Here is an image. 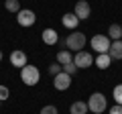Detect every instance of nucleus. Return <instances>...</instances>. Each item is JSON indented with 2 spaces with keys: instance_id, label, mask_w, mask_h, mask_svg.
<instances>
[{
  "instance_id": "f257e3e1",
  "label": "nucleus",
  "mask_w": 122,
  "mask_h": 114,
  "mask_svg": "<svg viewBox=\"0 0 122 114\" xmlns=\"http://www.w3.org/2000/svg\"><path fill=\"white\" fill-rule=\"evenodd\" d=\"M87 110L94 114H102L108 110V98L104 96L102 92H94L90 96V100H87Z\"/></svg>"
},
{
  "instance_id": "f03ea898",
  "label": "nucleus",
  "mask_w": 122,
  "mask_h": 114,
  "mask_svg": "<svg viewBox=\"0 0 122 114\" xmlns=\"http://www.w3.org/2000/svg\"><path fill=\"white\" fill-rule=\"evenodd\" d=\"M86 43H87L86 35H83V33H79V31H73V33H69V35H67V39H65V47L69 49L71 53L83 51Z\"/></svg>"
},
{
  "instance_id": "7ed1b4c3",
  "label": "nucleus",
  "mask_w": 122,
  "mask_h": 114,
  "mask_svg": "<svg viewBox=\"0 0 122 114\" xmlns=\"http://www.w3.org/2000/svg\"><path fill=\"white\" fill-rule=\"evenodd\" d=\"M20 79H22L25 86H37L39 79H41V71L37 69L35 65H29V63H26L20 69Z\"/></svg>"
},
{
  "instance_id": "20e7f679",
  "label": "nucleus",
  "mask_w": 122,
  "mask_h": 114,
  "mask_svg": "<svg viewBox=\"0 0 122 114\" xmlns=\"http://www.w3.org/2000/svg\"><path fill=\"white\" fill-rule=\"evenodd\" d=\"M90 45H92V49L100 55V53H108L110 51V37H106V35H94L92 37V41H90Z\"/></svg>"
},
{
  "instance_id": "39448f33",
  "label": "nucleus",
  "mask_w": 122,
  "mask_h": 114,
  "mask_svg": "<svg viewBox=\"0 0 122 114\" xmlns=\"http://www.w3.org/2000/svg\"><path fill=\"white\" fill-rule=\"evenodd\" d=\"M16 22L20 26H33L37 22V14L29 8H20V12L16 14Z\"/></svg>"
},
{
  "instance_id": "423d86ee",
  "label": "nucleus",
  "mask_w": 122,
  "mask_h": 114,
  "mask_svg": "<svg viewBox=\"0 0 122 114\" xmlns=\"http://www.w3.org/2000/svg\"><path fill=\"white\" fill-rule=\"evenodd\" d=\"M73 63L77 65V69H86V67L94 65V57H92V53H87V51H77L73 55Z\"/></svg>"
},
{
  "instance_id": "0eeeda50",
  "label": "nucleus",
  "mask_w": 122,
  "mask_h": 114,
  "mask_svg": "<svg viewBox=\"0 0 122 114\" xmlns=\"http://www.w3.org/2000/svg\"><path fill=\"white\" fill-rule=\"evenodd\" d=\"M73 14L79 18V21H86V18H90L92 14V6L87 0H77L75 2V8H73Z\"/></svg>"
},
{
  "instance_id": "6e6552de",
  "label": "nucleus",
  "mask_w": 122,
  "mask_h": 114,
  "mask_svg": "<svg viewBox=\"0 0 122 114\" xmlns=\"http://www.w3.org/2000/svg\"><path fill=\"white\" fill-rule=\"evenodd\" d=\"M69 86H71V75H67L65 71H61V73H57L55 78H53V88L59 90V92L69 90Z\"/></svg>"
},
{
  "instance_id": "1a4fd4ad",
  "label": "nucleus",
  "mask_w": 122,
  "mask_h": 114,
  "mask_svg": "<svg viewBox=\"0 0 122 114\" xmlns=\"http://www.w3.org/2000/svg\"><path fill=\"white\" fill-rule=\"evenodd\" d=\"M10 65L18 67V69H22V67L26 65V53L22 51V49H16V51L10 53Z\"/></svg>"
},
{
  "instance_id": "9d476101",
  "label": "nucleus",
  "mask_w": 122,
  "mask_h": 114,
  "mask_svg": "<svg viewBox=\"0 0 122 114\" xmlns=\"http://www.w3.org/2000/svg\"><path fill=\"white\" fill-rule=\"evenodd\" d=\"M41 39H43L45 45H57L59 43V35H57L55 29H45V31L41 33Z\"/></svg>"
},
{
  "instance_id": "9b49d317",
  "label": "nucleus",
  "mask_w": 122,
  "mask_h": 114,
  "mask_svg": "<svg viewBox=\"0 0 122 114\" xmlns=\"http://www.w3.org/2000/svg\"><path fill=\"white\" fill-rule=\"evenodd\" d=\"M61 22H63V26H65V29L75 31V29H77V25H79V18L75 16L73 12H67V14H63V16H61Z\"/></svg>"
},
{
  "instance_id": "f8f14e48",
  "label": "nucleus",
  "mask_w": 122,
  "mask_h": 114,
  "mask_svg": "<svg viewBox=\"0 0 122 114\" xmlns=\"http://www.w3.org/2000/svg\"><path fill=\"white\" fill-rule=\"evenodd\" d=\"M108 55L112 57V59H122V39L120 41H112L110 43V51H108Z\"/></svg>"
},
{
  "instance_id": "ddd939ff",
  "label": "nucleus",
  "mask_w": 122,
  "mask_h": 114,
  "mask_svg": "<svg viewBox=\"0 0 122 114\" xmlns=\"http://www.w3.org/2000/svg\"><path fill=\"white\" fill-rule=\"evenodd\" d=\"M90 110H87V102H73V104L69 106V114H87Z\"/></svg>"
},
{
  "instance_id": "4468645a",
  "label": "nucleus",
  "mask_w": 122,
  "mask_h": 114,
  "mask_svg": "<svg viewBox=\"0 0 122 114\" xmlns=\"http://www.w3.org/2000/svg\"><path fill=\"white\" fill-rule=\"evenodd\" d=\"M73 61V53L69 51V49H63V51L57 53V63H61V65H67V63Z\"/></svg>"
},
{
  "instance_id": "2eb2a0df",
  "label": "nucleus",
  "mask_w": 122,
  "mask_h": 114,
  "mask_svg": "<svg viewBox=\"0 0 122 114\" xmlns=\"http://www.w3.org/2000/svg\"><path fill=\"white\" fill-rule=\"evenodd\" d=\"M110 61H112V57H110L108 53H100V55L96 57V65L100 67V69H108V67H110Z\"/></svg>"
},
{
  "instance_id": "dca6fc26",
  "label": "nucleus",
  "mask_w": 122,
  "mask_h": 114,
  "mask_svg": "<svg viewBox=\"0 0 122 114\" xmlns=\"http://www.w3.org/2000/svg\"><path fill=\"white\" fill-rule=\"evenodd\" d=\"M108 33H110V39L112 41H120L122 39V26L118 25V22H114V25L108 26Z\"/></svg>"
},
{
  "instance_id": "f3484780",
  "label": "nucleus",
  "mask_w": 122,
  "mask_h": 114,
  "mask_svg": "<svg viewBox=\"0 0 122 114\" xmlns=\"http://www.w3.org/2000/svg\"><path fill=\"white\" fill-rule=\"evenodd\" d=\"M4 8L8 10V12L18 14L20 12V2H18V0H4Z\"/></svg>"
},
{
  "instance_id": "a211bd4d",
  "label": "nucleus",
  "mask_w": 122,
  "mask_h": 114,
  "mask_svg": "<svg viewBox=\"0 0 122 114\" xmlns=\"http://www.w3.org/2000/svg\"><path fill=\"white\" fill-rule=\"evenodd\" d=\"M61 71H63V65H61V63H51V65H49V73L53 75V78H55L57 73H61Z\"/></svg>"
},
{
  "instance_id": "6ab92c4d",
  "label": "nucleus",
  "mask_w": 122,
  "mask_h": 114,
  "mask_svg": "<svg viewBox=\"0 0 122 114\" xmlns=\"http://www.w3.org/2000/svg\"><path fill=\"white\" fill-rule=\"evenodd\" d=\"M112 96H114V100H116V104L122 106V83H118L116 88H114V94H112Z\"/></svg>"
},
{
  "instance_id": "aec40b11",
  "label": "nucleus",
  "mask_w": 122,
  "mask_h": 114,
  "mask_svg": "<svg viewBox=\"0 0 122 114\" xmlns=\"http://www.w3.org/2000/svg\"><path fill=\"white\" fill-rule=\"evenodd\" d=\"M63 71H65L67 75H75V73H77V65L71 61V63H67V65H63Z\"/></svg>"
},
{
  "instance_id": "412c9836",
  "label": "nucleus",
  "mask_w": 122,
  "mask_h": 114,
  "mask_svg": "<svg viewBox=\"0 0 122 114\" xmlns=\"http://www.w3.org/2000/svg\"><path fill=\"white\" fill-rule=\"evenodd\" d=\"M39 114H59V112H57V108H55L53 104H47V106H43V108H41Z\"/></svg>"
},
{
  "instance_id": "4be33fe9",
  "label": "nucleus",
  "mask_w": 122,
  "mask_h": 114,
  "mask_svg": "<svg viewBox=\"0 0 122 114\" xmlns=\"http://www.w3.org/2000/svg\"><path fill=\"white\" fill-rule=\"evenodd\" d=\"M8 96H10V90L6 88V86H0V102L8 100Z\"/></svg>"
},
{
  "instance_id": "5701e85b",
  "label": "nucleus",
  "mask_w": 122,
  "mask_h": 114,
  "mask_svg": "<svg viewBox=\"0 0 122 114\" xmlns=\"http://www.w3.org/2000/svg\"><path fill=\"white\" fill-rule=\"evenodd\" d=\"M110 114H122V106L120 104H114L112 108H110Z\"/></svg>"
},
{
  "instance_id": "b1692460",
  "label": "nucleus",
  "mask_w": 122,
  "mask_h": 114,
  "mask_svg": "<svg viewBox=\"0 0 122 114\" xmlns=\"http://www.w3.org/2000/svg\"><path fill=\"white\" fill-rule=\"evenodd\" d=\"M2 57H4V55H2V51H0V61H2Z\"/></svg>"
}]
</instances>
